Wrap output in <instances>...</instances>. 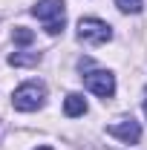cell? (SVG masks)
Returning <instances> with one entry per match:
<instances>
[{"mask_svg": "<svg viewBox=\"0 0 147 150\" xmlns=\"http://www.w3.org/2000/svg\"><path fill=\"white\" fill-rule=\"evenodd\" d=\"M37 150H52V147H37Z\"/></svg>", "mask_w": 147, "mask_h": 150, "instance_id": "obj_10", "label": "cell"}, {"mask_svg": "<svg viewBox=\"0 0 147 150\" xmlns=\"http://www.w3.org/2000/svg\"><path fill=\"white\" fill-rule=\"evenodd\" d=\"M144 115H147V101H144Z\"/></svg>", "mask_w": 147, "mask_h": 150, "instance_id": "obj_11", "label": "cell"}, {"mask_svg": "<svg viewBox=\"0 0 147 150\" xmlns=\"http://www.w3.org/2000/svg\"><path fill=\"white\" fill-rule=\"evenodd\" d=\"M32 15L37 20H43L46 32L58 35L64 32V23H66V12H64V0H37L32 6Z\"/></svg>", "mask_w": 147, "mask_h": 150, "instance_id": "obj_2", "label": "cell"}, {"mask_svg": "<svg viewBox=\"0 0 147 150\" xmlns=\"http://www.w3.org/2000/svg\"><path fill=\"white\" fill-rule=\"evenodd\" d=\"M64 112H66L69 118L84 115V112H87V98L78 95V93H69V95H66V101H64Z\"/></svg>", "mask_w": 147, "mask_h": 150, "instance_id": "obj_6", "label": "cell"}, {"mask_svg": "<svg viewBox=\"0 0 147 150\" xmlns=\"http://www.w3.org/2000/svg\"><path fill=\"white\" fill-rule=\"evenodd\" d=\"M9 64L12 67H35V64H40V52H12Z\"/></svg>", "mask_w": 147, "mask_h": 150, "instance_id": "obj_7", "label": "cell"}, {"mask_svg": "<svg viewBox=\"0 0 147 150\" xmlns=\"http://www.w3.org/2000/svg\"><path fill=\"white\" fill-rule=\"evenodd\" d=\"M12 40H15L18 46H29V43L35 40V32H32V29H26V26H18V29L12 32Z\"/></svg>", "mask_w": 147, "mask_h": 150, "instance_id": "obj_8", "label": "cell"}, {"mask_svg": "<svg viewBox=\"0 0 147 150\" xmlns=\"http://www.w3.org/2000/svg\"><path fill=\"white\" fill-rule=\"evenodd\" d=\"M84 84H87V90L95 95H101V98H112L115 95V75L107 72V69H92V72L84 75Z\"/></svg>", "mask_w": 147, "mask_h": 150, "instance_id": "obj_4", "label": "cell"}, {"mask_svg": "<svg viewBox=\"0 0 147 150\" xmlns=\"http://www.w3.org/2000/svg\"><path fill=\"white\" fill-rule=\"evenodd\" d=\"M107 133H110L112 139L124 142V144H136L141 139V124L136 118H118V121H112L110 127H107Z\"/></svg>", "mask_w": 147, "mask_h": 150, "instance_id": "obj_5", "label": "cell"}, {"mask_svg": "<svg viewBox=\"0 0 147 150\" xmlns=\"http://www.w3.org/2000/svg\"><path fill=\"white\" fill-rule=\"evenodd\" d=\"M115 6L127 15H139L141 12V0H115Z\"/></svg>", "mask_w": 147, "mask_h": 150, "instance_id": "obj_9", "label": "cell"}, {"mask_svg": "<svg viewBox=\"0 0 147 150\" xmlns=\"http://www.w3.org/2000/svg\"><path fill=\"white\" fill-rule=\"evenodd\" d=\"M43 101H46V84L43 81H26V84H20L15 95H12V104H15V110L20 112H35L43 107Z\"/></svg>", "mask_w": 147, "mask_h": 150, "instance_id": "obj_1", "label": "cell"}, {"mask_svg": "<svg viewBox=\"0 0 147 150\" xmlns=\"http://www.w3.org/2000/svg\"><path fill=\"white\" fill-rule=\"evenodd\" d=\"M112 38V26L107 20H98V18H81L78 20V40L90 43V46H101Z\"/></svg>", "mask_w": 147, "mask_h": 150, "instance_id": "obj_3", "label": "cell"}]
</instances>
